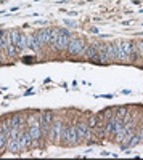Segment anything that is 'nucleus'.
I'll return each instance as SVG.
<instances>
[{
  "instance_id": "b1692460",
  "label": "nucleus",
  "mask_w": 143,
  "mask_h": 160,
  "mask_svg": "<svg viewBox=\"0 0 143 160\" xmlns=\"http://www.w3.org/2000/svg\"><path fill=\"white\" fill-rule=\"evenodd\" d=\"M114 117H118V118H125L127 117V109L125 108H119L118 111H116V115Z\"/></svg>"
},
{
  "instance_id": "1a4fd4ad",
  "label": "nucleus",
  "mask_w": 143,
  "mask_h": 160,
  "mask_svg": "<svg viewBox=\"0 0 143 160\" xmlns=\"http://www.w3.org/2000/svg\"><path fill=\"white\" fill-rule=\"evenodd\" d=\"M76 131H77V138L79 139H85L90 136V133H88V125L81 122V123H77L76 125Z\"/></svg>"
},
{
  "instance_id": "6e6552de",
  "label": "nucleus",
  "mask_w": 143,
  "mask_h": 160,
  "mask_svg": "<svg viewBox=\"0 0 143 160\" xmlns=\"http://www.w3.org/2000/svg\"><path fill=\"white\" fill-rule=\"evenodd\" d=\"M85 58L90 59V61H93V62H101V61H100V56H98V47H97V45L88 47V48L85 50Z\"/></svg>"
},
{
  "instance_id": "423d86ee",
  "label": "nucleus",
  "mask_w": 143,
  "mask_h": 160,
  "mask_svg": "<svg viewBox=\"0 0 143 160\" xmlns=\"http://www.w3.org/2000/svg\"><path fill=\"white\" fill-rule=\"evenodd\" d=\"M28 131H29L32 141H39V139H40L42 130H40V123H39V120H37V122H34L32 125H29V130H28Z\"/></svg>"
},
{
  "instance_id": "7ed1b4c3",
  "label": "nucleus",
  "mask_w": 143,
  "mask_h": 160,
  "mask_svg": "<svg viewBox=\"0 0 143 160\" xmlns=\"http://www.w3.org/2000/svg\"><path fill=\"white\" fill-rule=\"evenodd\" d=\"M84 48H85L84 40H81V38H71L69 40V45H68V53H69L71 56H77L79 53L84 51Z\"/></svg>"
},
{
  "instance_id": "39448f33",
  "label": "nucleus",
  "mask_w": 143,
  "mask_h": 160,
  "mask_svg": "<svg viewBox=\"0 0 143 160\" xmlns=\"http://www.w3.org/2000/svg\"><path fill=\"white\" fill-rule=\"evenodd\" d=\"M37 38H39V42H40V45L44 47L45 43H51V29H40V31H37Z\"/></svg>"
},
{
  "instance_id": "9b49d317",
  "label": "nucleus",
  "mask_w": 143,
  "mask_h": 160,
  "mask_svg": "<svg viewBox=\"0 0 143 160\" xmlns=\"http://www.w3.org/2000/svg\"><path fill=\"white\" fill-rule=\"evenodd\" d=\"M97 47H98V56H100V61H101V62H108V61H109V56H108V45L100 43V45H97Z\"/></svg>"
},
{
  "instance_id": "dca6fc26",
  "label": "nucleus",
  "mask_w": 143,
  "mask_h": 160,
  "mask_svg": "<svg viewBox=\"0 0 143 160\" xmlns=\"http://www.w3.org/2000/svg\"><path fill=\"white\" fill-rule=\"evenodd\" d=\"M114 48H116V55H118V61H127L124 51H122V43L119 42V40L114 42Z\"/></svg>"
},
{
  "instance_id": "6ab92c4d",
  "label": "nucleus",
  "mask_w": 143,
  "mask_h": 160,
  "mask_svg": "<svg viewBox=\"0 0 143 160\" xmlns=\"http://www.w3.org/2000/svg\"><path fill=\"white\" fill-rule=\"evenodd\" d=\"M7 142H8V135L0 131V151H3L7 148Z\"/></svg>"
},
{
  "instance_id": "9d476101",
  "label": "nucleus",
  "mask_w": 143,
  "mask_h": 160,
  "mask_svg": "<svg viewBox=\"0 0 143 160\" xmlns=\"http://www.w3.org/2000/svg\"><path fill=\"white\" fill-rule=\"evenodd\" d=\"M7 149L13 154H16V152H21L23 148H21V144H19V139H13V138H8V142H7Z\"/></svg>"
},
{
  "instance_id": "393cba45",
  "label": "nucleus",
  "mask_w": 143,
  "mask_h": 160,
  "mask_svg": "<svg viewBox=\"0 0 143 160\" xmlns=\"http://www.w3.org/2000/svg\"><path fill=\"white\" fill-rule=\"evenodd\" d=\"M138 142H140V136H138V135H134V136L130 138V141H129L127 148H134V146H137Z\"/></svg>"
},
{
  "instance_id": "c756f323",
  "label": "nucleus",
  "mask_w": 143,
  "mask_h": 160,
  "mask_svg": "<svg viewBox=\"0 0 143 160\" xmlns=\"http://www.w3.org/2000/svg\"><path fill=\"white\" fill-rule=\"evenodd\" d=\"M64 24H68V26H76L74 21H69V19H64Z\"/></svg>"
},
{
  "instance_id": "4be33fe9",
  "label": "nucleus",
  "mask_w": 143,
  "mask_h": 160,
  "mask_svg": "<svg viewBox=\"0 0 143 160\" xmlns=\"http://www.w3.org/2000/svg\"><path fill=\"white\" fill-rule=\"evenodd\" d=\"M68 135H69V127H63V131H61V141L64 144H68Z\"/></svg>"
},
{
  "instance_id": "c85d7f7f",
  "label": "nucleus",
  "mask_w": 143,
  "mask_h": 160,
  "mask_svg": "<svg viewBox=\"0 0 143 160\" xmlns=\"http://www.w3.org/2000/svg\"><path fill=\"white\" fill-rule=\"evenodd\" d=\"M103 114H105V117H106V118H111V117H113V109H106Z\"/></svg>"
},
{
  "instance_id": "f8f14e48",
  "label": "nucleus",
  "mask_w": 143,
  "mask_h": 160,
  "mask_svg": "<svg viewBox=\"0 0 143 160\" xmlns=\"http://www.w3.org/2000/svg\"><path fill=\"white\" fill-rule=\"evenodd\" d=\"M79 142V138H77V131L76 127L69 125V135H68V146H76Z\"/></svg>"
},
{
  "instance_id": "0eeeda50",
  "label": "nucleus",
  "mask_w": 143,
  "mask_h": 160,
  "mask_svg": "<svg viewBox=\"0 0 143 160\" xmlns=\"http://www.w3.org/2000/svg\"><path fill=\"white\" fill-rule=\"evenodd\" d=\"M18 139H19V144H21L23 151H24V149H31V148H32V138H31V135H29V131L21 133Z\"/></svg>"
},
{
  "instance_id": "f3484780",
  "label": "nucleus",
  "mask_w": 143,
  "mask_h": 160,
  "mask_svg": "<svg viewBox=\"0 0 143 160\" xmlns=\"http://www.w3.org/2000/svg\"><path fill=\"white\" fill-rule=\"evenodd\" d=\"M23 117L21 115H13L11 117V128H21V125H23Z\"/></svg>"
},
{
  "instance_id": "bb28decb",
  "label": "nucleus",
  "mask_w": 143,
  "mask_h": 160,
  "mask_svg": "<svg viewBox=\"0 0 143 160\" xmlns=\"http://www.w3.org/2000/svg\"><path fill=\"white\" fill-rule=\"evenodd\" d=\"M56 38H58V29H51V45L56 42Z\"/></svg>"
},
{
  "instance_id": "aec40b11",
  "label": "nucleus",
  "mask_w": 143,
  "mask_h": 160,
  "mask_svg": "<svg viewBox=\"0 0 143 160\" xmlns=\"http://www.w3.org/2000/svg\"><path fill=\"white\" fill-rule=\"evenodd\" d=\"M87 125H88V128H95L98 125V115H90Z\"/></svg>"
},
{
  "instance_id": "4468645a",
  "label": "nucleus",
  "mask_w": 143,
  "mask_h": 160,
  "mask_svg": "<svg viewBox=\"0 0 143 160\" xmlns=\"http://www.w3.org/2000/svg\"><path fill=\"white\" fill-rule=\"evenodd\" d=\"M105 131H106V136H113L114 135V131H116V117L114 115L108 120V123L105 125Z\"/></svg>"
},
{
  "instance_id": "473e14b6",
  "label": "nucleus",
  "mask_w": 143,
  "mask_h": 160,
  "mask_svg": "<svg viewBox=\"0 0 143 160\" xmlns=\"http://www.w3.org/2000/svg\"><path fill=\"white\" fill-rule=\"evenodd\" d=\"M141 13H143V10H141Z\"/></svg>"
},
{
  "instance_id": "412c9836",
  "label": "nucleus",
  "mask_w": 143,
  "mask_h": 160,
  "mask_svg": "<svg viewBox=\"0 0 143 160\" xmlns=\"http://www.w3.org/2000/svg\"><path fill=\"white\" fill-rule=\"evenodd\" d=\"M40 118H44L47 123L51 125V120H53V114H51L50 111H48V112H42V114H40Z\"/></svg>"
},
{
  "instance_id": "ddd939ff",
  "label": "nucleus",
  "mask_w": 143,
  "mask_h": 160,
  "mask_svg": "<svg viewBox=\"0 0 143 160\" xmlns=\"http://www.w3.org/2000/svg\"><path fill=\"white\" fill-rule=\"evenodd\" d=\"M28 47L31 50H34V51H39V50L42 48V45H40V42H39L37 35H29L28 37Z\"/></svg>"
},
{
  "instance_id": "f03ea898",
  "label": "nucleus",
  "mask_w": 143,
  "mask_h": 160,
  "mask_svg": "<svg viewBox=\"0 0 143 160\" xmlns=\"http://www.w3.org/2000/svg\"><path fill=\"white\" fill-rule=\"evenodd\" d=\"M10 42L13 43V45H16V47H19L21 50L23 48H26V47H28V37H26V35H23L19 31H11L10 32Z\"/></svg>"
},
{
  "instance_id": "cd10ccee",
  "label": "nucleus",
  "mask_w": 143,
  "mask_h": 160,
  "mask_svg": "<svg viewBox=\"0 0 143 160\" xmlns=\"http://www.w3.org/2000/svg\"><path fill=\"white\" fill-rule=\"evenodd\" d=\"M34 122H37V118H35L34 115H29V117H28V125H32Z\"/></svg>"
},
{
  "instance_id": "a878e982",
  "label": "nucleus",
  "mask_w": 143,
  "mask_h": 160,
  "mask_svg": "<svg viewBox=\"0 0 143 160\" xmlns=\"http://www.w3.org/2000/svg\"><path fill=\"white\" fill-rule=\"evenodd\" d=\"M135 50H137V55L143 56V42H141V40H140V42H137V45H135Z\"/></svg>"
},
{
  "instance_id": "20e7f679",
  "label": "nucleus",
  "mask_w": 143,
  "mask_h": 160,
  "mask_svg": "<svg viewBox=\"0 0 143 160\" xmlns=\"http://www.w3.org/2000/svg\"><path fill=\"white\" fill-rule=\"evenodd\" d=\"M61 131H63V123L60 122V120H56V122H53V123L50 125V131H48L50 139L53 141V142L60 141L61 139Z\"/></svg>"
},
{
  "instance_id": "2f4dec72",
  "label": "nucleus",
  "mask_w": 143,
  "mask_h": 160,
  "mask_svg": "<svg viewBox=\"0 0 143 160\" xmlns=\"http://www.w3.org/2000/svg\"><path fill=\"white\" fill-rule=\"evenodd\" d=\"M2 61H3V59H2V56H0V64H2Z\"/></svg>"
},
{
  "instance_id": "7c9ffc66",
  "label": "nucleus",
  "mask_w": 143,
  "mask_h": 160,
  "mask_svg": "<svg viewBox=\"0 0 143 160\" xmlns=\"http://www.w3.org/2000/svg\"><path fill=\"white\" fill-rule=\"evenodd\" d=\"M138 136H140V141H143V130H141V133H140Z\"/></svg>"
},
{
  "instance_id": "5701e85b",
  "label": "nucleus",
  "mask_w": 143,
  "mask_h": 160,
  "mask_svg": "<svg viewBox=\"0 0 143 160\" xmlns=\"http://www.w3.org/2000/svg\"><path fill=\"white\" fill-rule=\"evenodd\" d=\"M19 135H21V128H11V130H10V138L18 139Z\"/></svg>"
},
{
  "instance_id": "2eb2a0df",
  "label": "nucleus",
  "mask_w": 143,
  "mask_h": 160,
  "mask_svg": "<svg viewBox=\"0 0 143 160\" xmlns=\"http://www.w3.org/2000/svg\"><path fill=\"white\" fill-rule=\"evenodd\" d=\"M19 51H21V48L16 47V45H13V43H8L7 45V53H8L10 58H16L19 55Z\"/></svg>"
},
{
  "instance_id": "a211bd4d",
  "label": "nucleus",
  "mask_w": 143,
  "mask_h": 160,
  "mask_svg": "<svg viewBox=\"0 0 143 160\" xmlns=\"http://www.w3.org/2000/svg\"><path fill=\"white\" fill-rule=\"evenodd\" d=\"M108 56H109V61L118 59V55H116V48H114V43L108 45Z\"/></svg>"
},
{
  "instance_id": "f257e3e1",
  "label": "nucleus",
  "mask_w": 143,
  "mask_h": 160,
  "mask_svg": "<svg viewBox=\"0 0 143 160\" xmlns=\"http://www.w3.org/2000/svg\"><path fill=\"white\" fill-rule=\"evenodd\" d=\"M69 40H71L69 31H66V29H58V38H56V42L53 43V47H55L58 51H64V50H68Z\"/></svg>"
}]
</instances>
